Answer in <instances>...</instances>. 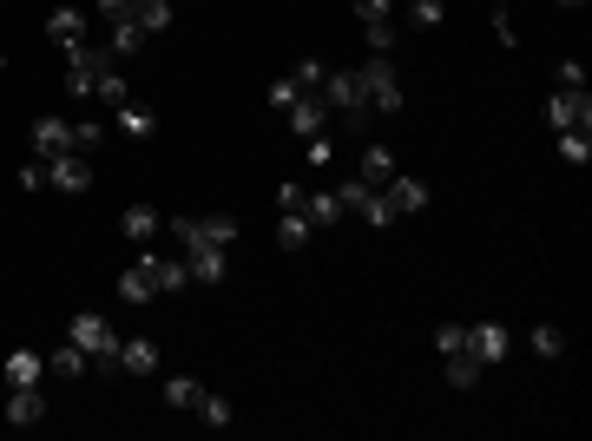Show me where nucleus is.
Masks as SVG:
<instances>
[{"label": "nucleus", "mask_w": 592, "mask_h": 441, "mask_svg": "<svg viewBox=\"0 0 592 441\" xmlns=\"http://www.w3.org/2000/svg\"><path fill=\"white\" fill-rule=\"evenodd\" d=\"M408 20H415V27H441L448 7H441V0H408Z\"/></svg>", "instance_id": "obj_34"}, {"label": "nucleus", "mask_w": 592, "mask_h": 441, "mask_svg": "<svg viewBox=\"0 0 592 441\" xmlns=\"http://www.w3.org/2000/svg\"><path fill=\"white\" fill-rule=\"evenodd\" d=\"M283 119H290V132H296V139H316V132H329V106H323L316 93H303L290 112H283Z\"/></svg>", "instance_id": "obj_12"}, {"label": "nucleus", "mask_w": 592, "mask_h": 441, "mask_svg": "<svg viewBox=\"0 0 592 441\" xmlns=\"http://www.w3.org/2000/svg\"><path fill=\"white\" fill-rule=\"evenodd\" d=\"M0 422H14V428H40L47 422V395H40V382L7 395V415H0Z\"/></svg>", "instance_id": "obj_9"}, {"label": "nucleus", "mask_w": 592, "mask_h": 441, "mask_svg": "<svg viewBox=\"0 0 592 441\" xmlns=\"http://www.w3.org/2000/svg\"><path fill=\"white\" fill-rule=\"evenodd\" d=\"M389 7H395V0H356V14H362V20H389Z\"/></svg>", "instance_id": "obj_43"}, {"label": "nucleus", "mask_w": 592, "mask_h": 441, "mask_svg": "<svg viewBox=\"0 0 592 441\" xmlns=\"http://www.w3.org/2000/svg\"><path fill=\"white\" fill-rule=\"evenodd\" d=\"M185 270H191V284H224L231 257H224V244H191V251H185Z\"/></svg>", "instance_id": "obj_8"}, {"label": "nucleus", "mask_w": 592, "mask_h": 441, "mask_svg": "<svg viewBox=\"0 0 592 441\" xmlns=\"http://www.w3.org/2000/svg\"><path fill=\"white\" fill-rule=\"evenodd\" d=\"M546 126L553 132H592V99L586 93H553L546 99Z\"/></svg>", "instance_id": "obj_5"}, {"label": "nucleus", "mask_w": 592, "mask_h": 441, "mask_svg": "<svg viewBox=\"0 0 592 441\" xmlns=\"http://www.w3.org/2000/svg\"><path fill=\"white\" fill-rule=\"evenodd\" d=\"M132 20H139V33L152 40V33L172 27V0H132Z\"/></svg>", "instance_id": "obj_18"}, {"label": "nucleus", "mask_w": 592, "mask_h": 441, "mask_svg": "<svg viewBox=\"0 0 592 441\" xmlns=\"http://www.w3.org/2000/svg\"><path fill=\"white\" fill-rule=\"evenodd\" d=\"M47 172H53V185H60V191H86V185H93V158H86V152H60V158H47Z\"/></svg>", "instance_id": "obj_11"}, {"label": "nucleus", "mask_w": 592, "mask_h": 441, "mask_svg": "<svg viewBox=\"0 0 592 441\" xmlns=\"http://www.w3.org/2000/svg\"><path fill=\"white\" fill-rule=\"evenodd\" d=\"M356 86H362V99H369V112H402V79H395V60L389 53H369V60L356 66Z\"/></svg>", "instance_id": "obj_1"}, {"label": "nucleus", "mask_w": 592, "mask_h": 441, "mask_svg": "<svg viewBox=\"0 0 592 441\" xmlns=\"http://www.w3.org/2000/svg\"><path fill=\"white\" fill-rule=\"evenodd\" d=\"M494 40L500 47H520V27H514V14H507V0H494Z\"/></svg>", "instance_id": "obj_36"}, {"label": "nucleus", "mask_w": 592, "mask_h": 441, "mask_svg": "<svg viewBox=\"0 0 592 441\" xmlns=\"http://www.w3.org/2000/svg\"><path fill=\"white\" fill-rule=\"evenodd\" d=\"M66 343H79L93 363H119V336H112V323H106V316H93V310L66 323Z\"/></svg>", "instance_id": "obj_3"}, {"label": "nucleus", "mask_w": 592, "mask_h": 441, "mask_svg": "<svg viewBox=\"0 0 592 441\" xmlns=\"http://www.w3.org/2000/svg\"><path fill=\"white\" fill-rule=\"evenodd\" d=\"M382 198H389L395 218H408V211H428V185H421V178H402V172L382 185Z\"/></svg>", "instance_id": "obj_13"}, {"label": "nucleus", "mask_w": 592, "mask_h": 441, "mask_svg": "<svg viewBox=\"0 0 592 441\" xmlns=\"http://www.w3.org/2000/svg\"><path fill=\"white\" fill-rule=\"evenodd\" d=\"M152 369H158V343H152V336L119 343V376H152Z\"/></svg>", "instance_id": "obj_14"}, {"label": "nucleus", "mask_w": 592, "mask_h": 441, "mask_svg": "<svg viewBox=\"0 0 592 441\" xmlns=\"http://www.w3.org/2000/svg\"><path fill=\"white\" fill-rule=\"evenodd\" d=\"M560 349H566V330H560V323H540V330H533V356H546V363H553Z\"/></svg>", "instance_id": "obj_31"}, {"label": "nucleus", "mask_w": 592, "mask_h": 441, "mask_svg": "<svg viewBox=\"0 0 592 441\" xmlns=\"http://www.w3.org/2000/svg\"><path fill=\"white\" fill-rule=\"evenodd\" d=\"M191 415H198V422H211V428H231V402H224V395H211V389L198 395V409H191Z\"/></svg>", "instance_id": "obj_27"}, {"label": "nucleus", "mask_w": 592, "mask_h": 441, "mask_svg": "<svg viewBox=\"0 0 592 441\" xmlns=\"http://www.w3.org/2000/svg\"><path fill=\"white\" fill-rule=\"evenodd\" d=\"M468 349H474V363H507V349H514V330L507 323H474L468 330Z\"/></svg>", "instance_id": "obj_7"}, {"label": "nucleus", "mask_w": 592, "mask_h": 441, "mask_svg": "<svg viewBox=\"0 0 592 441\" xmlns=\"http://www.w3.org/2000/svg\"><path fill=\"white\" fill-rule=\"evenodd\" d=\"M316 99H323V106H329V119H343V126H362V112H369V99H362L356 73H329Z\"/></svg>", "instance_id": "obj_4"}, {"label": "nucleus", "mask_w": 592, "mask_h": 441, "mask_svg": "<svg viewBox=\"0 0 592 441\" xmlns=\"http://www.w3.org/2000/svg\"><path fill=\"white\" fill-rule=\"evenodd\" d=\"M296 99H303V93H296L290 79H277V86H270V106H277V112H290V106H296Z\"/></svg>", "instance_id": "obj_42"}, {"label": "nucleus", "mask_w": 592, "mask_h": 441, "mask_svg": "<svg viewBox=\"0 0 592 441\" xmlns=\"http://www.w3.org/2000/svg\"><path fill=\"white\" fill-rule=\"evenodd\" d=\"M441 369H448L454 389H474V382H481V363H474V349H454V356H441Z\"/></svg>", "instance_id": "obj_20"}, {"label": "nucleus", "mask_w": 592, "mask_h": 441, "mask_svg": "<svg viewBox=\"0 0 592 441\" xmlns=\"http://www.w3.org/2000/svg\"><path fill=\"white\" fill-rule=\"evenodd\" d=\"M125 237H132V244H152V237H158V211L152 205H132V211H125Z\"/></svg>", "instance_id": "obj_23"}, {"label": "nucleus", "mask_w": 592, "mask_h": 441, "mask_svg": "<svg viewBox=\"0 0 592 441\" xmlns=\"http://www.w3.org/2000/svg\"><path fill=\"white\" fill-rule=\"evenodd\" d=\"M47 33H53V40H60L66 53H73V47H86V14H79V7H53Z\"/></svg>", "instance_id": "obj_15"}, {"label": "nucleus", "mask_w": 592, "mask_h": 441, "mask_svg": "<svg viewBox=\"0 0 592 441\" xmlns=\"http://www.w3.org/2000/svg\"><path fill=\"white\" fill-rule=\"evenodd\" d=\"M86 363H93V356H86V349H79V343H60V349H53V376H86Z\"/></svg>", "instance_id": "obj_24"}, {"label": "nucleus", "mask_w": 592, "mask_h": 441, "mask_svg": "<svg viewBox=\"0 0 592 441\" xmlns=\"http://www.w3.org/2000/svg\"><path fill=\"white\" fill-rule=\"evenodd\" d=\"M435 349H441V356H454V349H468V330H461V323H441V330H435Z\"/></svg>", "instance_id": "obj_38"}, {"label": "nucleus", "mask_w": 592, "mask_h": 441, "mask_svg": "<svg viewBox=\"0 0 592 441\" xmlns=\"http://www.w3.org/2000/svg\"><path fill=\"white\" fill-rule=\"evenodd\" d=\"M310 244V218L303 211H283V224H277V251H303Z\"/></svg>", "instance_id": "obj_21"}, {"label": "nucleus", "mask_w": 592, "mask_h": 441, "mask_svg": "<svg viewBox=\"0 0 592 441\" xmlns=\"http://www.w3.org/2000/svg\"><path fill=\"white\" fill-rule=\"evenodd\" d=\"M20 185H27V191H47V185H53L47 158H33V165H20Z\"/></svg>", "instance_id": "obj_39"}, {"label": "nucleus", "mask_w": 592, "mask_h": 441, "mask_svg": "<svg viewBox=\"0 0 592 441\" xmlns=\"http://www.w3.org/2000/svg\"><path fill=\"white\" fill-rule=\"evenodd\" d=\"M0 376H7V389H33V382L47 376V363H40L33 349H14V356H7V369H0Z\"/></svg>", "instance_id": "obj_16"}, {"label": "nucleus", "mask_w": 592, "mask_h": 441, "mask_svg": "<svg viewBox=\"0 0 592 441\" xmlns=\"http://www.w3.org/2000/svg\"><path fill=\"white\" fill-rule=\"evenodd\" d=\"M362 185H375V191H382V185H389V178H395V152H389V145H369V152H362Z\"/></svg>", "instance_id": "obj_17"}, {"label": "nucleus", "mask_w": 592, "mask_h": 441, "mask_svg": "<svg viewBox=\"0 0 592 441\" xmlns=\"http://www.w3.org/2000/svg\"><path fill=\"white\" fill-rule=\"evenodd\" d=\"M296 211L310 218V231H316V224H336V218H343V205H336V191H303V205H296Z\"/></svg>", "instance_id": "obj_19"}, {"label": "nucleus", "mask_w": 592, "mask_h": 441, "mask_svg": "<svg viewBox=\"0 0 592 441\" xmlns=\"http://www.w3.org/2000/svg\"><path fill=\"white\" fill-rule=\"evenodd\" d=\"M560 7H586V0H560Z\"/></svg>", "instance_id": "obj_45"}, {"label": "nucleus", "mask_w": 592, "mask_h": 441, "mask_svg": "<svg viewBox=\"0 0 592 441\" xmlns=\"http://www.w3.org/2000/svg\"><path fill=\"white\" fill-rule=\"evenodd\" d=\"M0 66H7V53H0Z\"/></svg>", "instance_id": "obj_46"}, {"label": "nucleus", "mask_w": 592, "mask_h": 441, "mask_svg": "<svg viewBox=\"0 0 592 441\" xmlns=\"http://www.w3.org/2000/svg\"><path fill=\"white\" fill-rule=\"evenodd\" d=\"M93 99H106V106H112V112H119V106H125V99H132V86H125V73H119V66H112V73H106V79H99V93H93Z\"/></svg>", "instance_id": "obj_32"}, {"label": "nucleus", "mask_w": 592, "mask_h": 441, "mask_svg": "<svg viewBox=\"0 0 592 441\" xmlns=\"http://www.w3.org/2000/svg\"><path fill=\"white\" fill-rule=\"evenodd\" d=\"M33 152L40 158H60V152H73V119H33Z\"/></svg>", "instance_id": "obj_10"}, {"label": "nucleus", "mask_w": 592, "mask_h": 441, "mask_svg": "<svg viewBox=\"0 0 592 441\" xmlns=\"http://www.w3.org/2000/svg\"><path fill=\"white\" fill-rule=\"evenodd\" d=\"M560 158H566V165H586V158H592V139H586V132H560Z\"/></svg>", "instance_id": "obj_35"}, {"label": "nucleus", "mask_w": 592, "mask_h": 441, "mask_svg": "<svg viewBox=\"0 0 592 441\" xmlns=\"http://www.w3.org/2000/svg\"><path fill=\"white\" fill-rule=\"evenodd\" d=\"M99 14L106 20H132V0H99Z\"/></svg>", "instance_id": "obj_44"}, {"label": "nucleus", "mask_w": 592, "mask_h": 441, "mask_svg": "<svg viewBox=\"0 0 592 441\" xmlns=\"http://www.w3.org/2000/svg\"><path fill=\"white\" fill-rule=\"evenodd\" d=\"M119 297H125V303H152V297H158V251H139L132 264H125Z\"/></svg>", "instance_id": "obj_6"}, {"label": "nucleus", "mask_w": 592, "mask_h": 441, "mask_svg": "<svg viewBox=\"0 0 592 441\" xmlns=\"http://www.w3.org/2000/svg\"><path fill=\"white\" fill-rule=\"evenodd\" d=\"M119 126L132 132V139H152V132H158V119H152L145 106H132V99H125V106H119Z\"/></svg>", "instance_id": "obj_26"}, {"label": "nucleus", "mask_w": 592, "mask_h": 441, "mask_svg": "<svg viewBox=\"0 0 592 441\" xmlns=\"http://www.w3.org/2000/svg\"><path fill=\"white\" fill-rule=\"evenodd\" d=\"M99 139H106V132H99L93 119H79V126H73V152H99Z\"/></svg>", "instance_id": "obj_40"}, {"label": "nucleus", "mask_w": 592, "mask_h": 441, "mask_svg": "<svg viewBox=\"0 0 592 441\" xmlns=\"http://www.w3.org/2000/svg\"><path fill=\"white\" fill-rule=\"evenodd\" d=\"M369 198H375V185H362V178H349V185H336V205H343V211H356V218L369 211Z\"/></svg>", "instance_id": "obj_29"}, {"label": "nucleus", "mask_w": 592, "mask_h": 441, "mask_svg": "<svg viewBox=\"0 0 592 441\" xmlns=\"http://www.w3.org/2000/svg\"><path fill=\"white\" fill-rule=\"evenodd\" d=\"M362 33H369V53H395V27L389 20H362Z\"/></svg>", "instance_id": "obj_37"}, {"label": "nucleus", "mask_w": 592, "mask_h": 441, "mask_svg": "<svg viewBox=\"0 0 592 441\" xmlns=\"http://www.w3.org/2000/svg\"><path fill=\"white\" fill-rule=\"evenodd\" d=\"M139 47H145L139 20H112V60H119V53H139Z\"/></svg>", "instance_id": "obj_30"}, {"label": "nucleus", "mask_w": 592, "mask_h": 441, "mask_svg": "<svg viewBox=\"0 0 592 441\" xmlns=\"http://www.w3.org/2000/svg\"><path fill=\"white\" fill-rule=\"evenodd\" d=\"M198 231H204V244H224V251L237 244V218H231V211H211V218H198Z\"/></svg>", "instance_id": "obj_22"}, {"label": "nucleus", "mask_w": 592, "mask_h": 441, "mask_svg": "<svg viewBox=\"0 0 592 441\" xmlns=\"http://www.w3.org/2000/svg\"><path fill=\"white\" fill-rule=\"evenodd\" d=\"M112 66H119V60H112V47H93V40L73 47V53H66V93H73V99H93L99 79H106Z\"/></svg>", "instance_id": "obj_2"}, {"label": "nucleus", "mask_w": 592, "mask_h": 441, "mask_svg": "<svg viewBox=\"0 0 592 441\" xmlns=\"http://www.w3.org/2000/svg\"><path fill=\"white\" fill-rule=\"evenodd\" d=\"M560 93H586V66H579V60L560 66Z\"/></svg>", "instance_id": "obj_41"}, {"label": "nucleus", "mask_w": 592, "mask_h": 441, "mask_svg": "<svg viewBox=\"0 0 592 441\" xmlns=\"http://www.w3.org/2000/svg\"><path fill=\"white\" fill-rule=\"evenodd\" d=\"M185 284H191L185 257H158V290H185Z\"/></svg>", "instance_id": "obj_33"}, {"label": "nucleus", "mask_w": 592, "mask_h": 441, "mask_svg": "<svg viewBox=\"0 0 592 441\" xmlns=\"http://www.w3.org/2000/svg\"><path fill=\"white\" fill-rule=\"evenodd\" d=\"M323 79H329L323 60H296L290 66V86H296V93H323Z\"/></svg>", "instance_id": "obj_25"}, {"label": "nucleus", "mask_w": 592, "mask_h": 441, "mask_svg": "<svg viewBox=\"0 0 592 441\" xmlns=\"http://www.w3.org/2000/svg\"><path fill=\"white\" fill-rule=\"evenodd\" d=\"M198 382H191V376H172V382H165V409H198Z\"/></svg>", "instance_id": "obj_28"}]
</instances>
